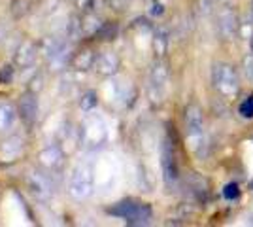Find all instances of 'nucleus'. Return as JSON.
Instances as JSON below:
<instances>
[{
  "label": "nucleus",
  "mask_w": 253,
  "mask_h": 227,
  "mask_svg": "<svg viewBox=\"0 0 253 227\" xmlns=\"http://www.w3.org/2000/svg\"><path fill=\"white\" fill-rule=\"evenodd\" d=\"M148 13L151 17H161L165 13V4L161 0H149V8Z\"/></svg>",
  "instance_id": "23"
},
{
  "label": "nucleus",
  "mask_w": 253,
  "mask_h": 227,
  "mask_svg": "<svg viewBox=\"0 0 253 227\" xmlns=\"http://www.w3.org/2000/svg\"><path fill=\"white\" fill-rule=\"evenodd\" d=\"M126 2H128V0H108V4H110L114 10H123L126 6Z\"/></svg>",
  "instance_id": "28"
},
{
  "label": "nucleus",
  "mask_w": 253,
  "mask_h": 227,
  "mask_svg": "<svg viewBox=\"0 0 253 227\" xmlns=\"http://www.w3.org/2000/svg\"><path fill=\"white\" fill-rule=\"evenodd\" d=\"M43 87V78L42 76H36L34 80H32V86H31V91H34V93H40Z\"/></svg>",
  "instance_id": "27"
},
{
  "label": "nucleus",
  "mask_w": 253,
  "mask_h": 227,
  "mask_svg": "<svg viewBox=\"0 0 253 227\" xmlns=\"http://www.w3.org/2000/svg\"><path fill=\"white\" fill-rule=\"evenodd\" d=\"M82 23H84V36L96 34L102 29V23H100V19L96 17L95 13H87L84 19H82Z\"/></svg>",
  "instance_id": "20"
},
{
  "label": "nucleus",
  "mask_w": 253,
  "mask_h": 227,
  "mask_svg": "<svg viewBox=\"0 0 253 227\" xmlns=\"http://www.w3.org/2000/svg\"><path fill=\"white\" fill-rule=\"evenodd\" d=\"M250 45H252V53H253V36H252V40H250Z\"/></svg>",
  "instance_id": "31"
},
{
  "label": "nucleus",
  "mask_w": 253,
  "mask_h": 227,
  "mask_svg": "<svg viewBox=\"0 0 253 227\" xmlns=\"http://www.w3.org/2000/svg\"><path fill=\"white\" fill-rule=\"evenodd\" d=\"M38 93H34V91H29V93H25L21 95L19 98V116L25 123H34L36 118H38Z\"/></svg>",
  "instance_id": "10"
},
{
  "label": "nucleus",
  "mask_w": 253,
  "mask_h": 227,
  "mask_svg": "<svg viewBox=\"0 0 253 227\" xmlns=\"http://www.w3.org/2000/svg\"><path fill=\"white\" fill-rule=\"evenodd\" d=\"M27 189L36 201H49L53 193L51 182L38 173H31L27 176Z\"/></svg>",
  "instance_id": "7"
},
{
  "label": "nucleus",
  "mask_w": 253,
  "mask_h": 227,
  "mask_svg": "<svg viewBox=\"0 0 253 227\" xmlns=\"http://www.w3.org/2000/svg\"><path fill=\"white\" fill-rule=\"evenodd\" d=\"M17 119V112L10 102H0V131H8L13 127Z\"/></svg>",
  "instance_id": "17"
},
{
  "label": "nucleus",
  "mask_w": 253,
  "mask_h": 227,
  "mask_svg": "<svg viewBox=\"0 0 253 227\" xmlns=\"http://www.w3.org/2000/svg\"><path fill=\"white\" fill-rule=\"evenodd\" d=\"M244 70H246V76H248V80L253 82V57H246V61H244Z\"/></svg>",
  "instance_id": "26"
},
{
  "label": "nucleus",
  "mask_w": 253,
  "mask_h": 227,
  "mask_svg": "<svg viewBox=\"0 0 253 227\" xmlns=\"http://www.w3.org/2000/svg\"><path fill=\"white\" fill-rule=\"evenodd\" d=\"M36 57H38L36 44L31 42V40H25V42L17 45V49L13 53V65L17 66V68H29V66L34 65Z\"/></svg>",
  "instance_id": "8"
},
{
  "label": "nucleus",
  "mask_w": 253,
  "mask_h": 227,
  "mask_svg": "<svg viewBox=\"0 0 253 227\" xmlns=\"http://www.w3.org/2000/svg\"><path fill=\"white\" fill-rule=\"evenodd\" d=\"M110 214L123 218L132 226H144L151 220V208L148 205H138V203H132V201H123L119 205L112 206Z\"/></svg>",
  "instance_id": "4"
},
{
  "label": "nucleus",
  "mask_w": 253,
  "mask_h": 227,
  "mask_svg": "<svg viewBox=\"0 0 253 227\" xmlns=\"http://www.w3.org/2000/svg\"><path fill=\"white\" fill-rule=\"evenodd\" d=\"M95 180H96V169L95 163L84 159L78 161L70 171L68 176V195L76 201H85L95 193Z\"/></svg>",
  "instance_id": "1"
},
{
  "label": "nucleus",
  "mask_w": 253,
  "mask_h": 227,
  "mask_svg": "<svg viewBox=\"0 0 253 227\" xmlns=\"http://www.w3.org/2000/svg\"><path fill=\"white\" fill-rule=\"evenodd\" d=\"M82 136H84V129L64 121V125L61 127V142H63V150L66 153H72L80 146Z\"/></svg>",
  "instance_id": "11"
},
{
  "label": "nucleus",
  "mask_w": 253,
  "mask_h": 227,
  "mask_svg": "<svg viewBox=\"0 0 253 227\" xmlns=\"http://www.w3.org/2000/svg\"><path fill=\"white\" fill-rule=\"evenodd\" d=\"M119 68V57L114 51H102L96 55L95 70L102 76H114Z\"/></svg>",
  "instance_id": "13"
},
{
  "label": "nucleus",
  "mask_w": 253,
  "mask_h": 227,
  "mask_svg": "<svg viewBox=\"0 0 253 227\" xmlns=\"http://www.w3.org/2000/svg\"><path fill=\"white\" fill-rule=\"evenodd\" d=\"M185 138L189 150L197 155H202V150L206 148L204 118H202V110L197 104H189L185 108Z\"/></svg>",
  "instance_id": "2"
},
{
  "label": "nucleus",
  "mask_w": 253,
  "mask_h": 227,
  "mask_svg": "<svg viewBox=\"0 0 253 227\" xmlns=\"http://www.w3.org/2000/svg\"><path fill=\"white\" fill-rule=\"evenodd\" d=\"M72 87H74V84H72V82H66V80H63V82H61V93H63V95H70Z\"/></svg>",
  "instance_id": "29"
},
{
  "label": "nucleus",
  "mask_w": 253,
  "mask_h": 227,
  "mask_svg": "<svg viewBox=\"0 0 253 227\" xmlns=\"http://www.w3.org/2000/svg\"><path fill=\"white\" fill-rule=\"evenodd\" d=\"M95 61H96V55L91 49H85V51L76 53V57L72 59V66H74L78 72H85V70H89V68L95 66Z\"/></svg>",
  "instance_id": "16"
},
{
  "label": "nucleus",
  "mask_w": 253,
  "mask_h": 227,
  "mask_svg": "<svg viewBox=\"0 0 253 227\" xmlns=\"http://www.w3.org/2000/svg\"><path fill=\"white\" fill-rule=\"evenodd\" d=\"M238 195H240V187H238V184H234V182H231V184H227L223 187V197H225L227 201L238 199Z\"/></svg>",
  "instance_id": "22"
},
{
  "label": "nucleus",
  "mask_w": 253,
  "mask_h": 227,
  "mask_svg": "<svg viewBox=\"0 0 253 227\" xmlns=\"http://www.w3.org/2000/svg\"><path fill=\"white\" fill-rule=\"evenodd\" d=\"M78 2H80V6H85V4L89 2V0H78Z\"/></svg>",
  "instance_id": "30"
},
{
  "label": "nucleus",
  "mask_w": 253,
  "mask_h": 227,
  "mask_svg": "<svg viewBox=\"0 0 253 227\" xmlns=\"http://www.w3.org/2000/svg\"><path fill=\"white\" fill-rule=\"evenodd\" d=\"M211 82L217 93L223 97H234L238 93V76L234 66L229 63H213L211 66Z\"/></svg>",
  "instance_id": "3"
},
{
  "label": "nucleus",
  "mask_w": 253,
  "mask_h": 227,
  "mask_svg": "<svg viewBox=\"0 0 253 227\" xmlns=\"http://www.w3.org/2000/svg\"><path fill=\"white\" fill-rule=\"evenodd\" d=\"M63 148H59L57 144H47L45 148L38 151V163L45 169L53 171L63 163Z\"/></svg>",
  "instance_id": "12"
},
{
  "label": "nucleus",
  "mask_w": 253,
  "mask_h": 227,
  "mask_svg": "<svg viewBox=\"0 0 253 227\" xmlns=\"http://www.w3.org/2000/svg\"><path fill=\"white\" fill-rule=\"evenodd\" d=\"M153 49L157 55H165L169 49V33L165 29H159L153 36Z\"/></svg>",
  "instance_id": "21"
},
{
  "label": "nucleus",
  "mask_w": 253,
  "mask_h": 227,
  "mask_svg": "<svg viewBox=\"0 0 253 227\" xmlns=\"http://www.w3.org/2000/svg\"><path fill=\"white\" fill-rule=\"evenodd\" d=\"M23 144H25L23 138L17 136V135L8 136L6 140H2L0 142V159H4V161H13V159H17L23 151Z\"/></svg>",
  "instance_id": "14"
},
{
  "label": "nucleus",
  "mask_w": 253,
  "mask_h": 227,
  "mask_svg": "<svg viewBox=\"0 0 253 227\" xmlns=\"http://www.w3.org/2000/svg\"><path fill=\"white\" fill-rule=\"evenodd\" d=\"M29 11V0H15L13 2V15L15 17H23Z\"/></svg>",
  "instance_id": "25"
},
{
  "label": "nucleus",
  "mask_w": 253,
  "mask_h": 227,
  "mask_svg": "<svg viewBox=\"0 0 253 227\" xmlns=\"http://www.w3.org/2000/svg\"><path fill=\"white\" fill-rule=\"evenodd\" d=\"M167 87H169V68L163 61H155L151 70H149L148 80V95L151 102H163V98L167 95Z\"/></svg>",
  "instance_id": "5"
},
{
  "label": "nucleus",
  "mask_w": 253,
  "mask_h": 227,
  "mask_svg": "<svg viewBox=\"0 0 253 227\" xmlns=\"http://www.w3.org/2000/svg\"><path fill=\"white\" fill-rule=\"evenodd\" d=\"M217 29L225 40H232L234 34L238 31V19H236V13L231 8H221L217 13Z\"/></svg>",
  "instance_id": "9"
},
{
  "label": "nucleus",
  "mask_w": 253,
  "mask_h": 227,
  "mask_svg": "<svg viewBox=\"0 0 253 227\" xmlns=\"http://www.w3.org/2000/svg\"><path fill=\"white\" fill-rule=\"evenodd\" d=\"M64 33H66V36H68L72 42L80 40V38L84 36V23H82V19H80L78 15H70V19H68L66 27H64Z\"/></svg>",
  "instance_id": "18"
},
{
  "label": "nucleus",
  "mask_w": 253,
  "mask_h": 227,
  "mask_svg": "<svg viewBox=\"0 0 253 227\" xmlns=\"http://www.w3.org/2000/svg\"><path fill=\"white\" fill-rule=\"evenodd\" d=\"M250 187H252V189H253V180H252V182H250Z\"/></svg>",
  "instance_id": "33"
},
{
  "label": "nucleus",
  "mask_w": 253,
  "mask_h": 227,
  "mask_svg": "<svg viewBox=\"0 0 253 227\" xmlns=\"http://www.w3.org/2000/svg\"><path fill=\"white\" fill-rule=\"evenodd\" d=\"M84 138L87 142H91V144H96V142H102L106 138V123L102 118H91L87 121V125H85L84 129Z\"/></svg>",
  "instance_id": "15"
},
{
  "label": "nucleus",
  "mask_w": 253,
  "mask_h": 227,
  "mask_svg": "<svg viewBox=\"0 0 253 227\" xmlns=\"http://www.w3.org/2000/svg\"><path fill=\"white\" fill-rule=\"evenodd\" d=\"M96 106H98V95H96L95 91H85L84 95H82V98H80V108H82V112L91 114L93 110H96Z\"/></svg>",
  "instance_id": "19"
},
{
  "label": "nucleus",
  "mask_w": 253,
  "mask_h": 227,
  "mask_svg": "<svg viewBox=\"0 0 253 227\" xmlns=\"http://www.w3.org/2000/svg\"><path fill=\"white\" fill-rule=\"evenodd\" d=\"M240 114L244 118H253V95L246 97L240 104Z\"/></svg>",
  "instance_id": "24"
},
{
  "label": "nucleus",
  "mask_w": 253,
  "mask_h": 227,
  "mask_svg": "<svg viewBox=\"0 0 253 227\" xmlns=\"http://www.w3.org/2000/svg\"><path fill=\"white\" fill-rule=\"evenodd\" d=\"M161 171L165 184L172 187L178 182V165H176V151L170 138H165L161 144Z\"/></svg>",
  "instance_id": "6"
},
{
  "label": "nucleus",
  "mask_w": 253,
  "mask_h": 227,
  "mask_svg": "<svg viewBox=\"0 0 253 227\" xmlns=\"http://www.w3.org/2000/svg\"><path fill=\"white\" fill-rule=\"evenodd\" d=\"M250 8H252V15H253V0H252V6H250Z\"/></svg>",
  "instance_id": "32"
}]
</instances>
